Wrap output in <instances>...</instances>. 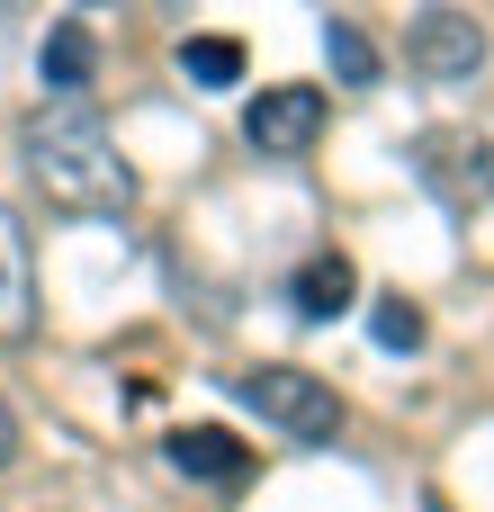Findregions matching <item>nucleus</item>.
Returning <instances> with one entry per match:
<instances>
[{
    "instance_id": "nucleus-1",
    "label": "nucleus",
    "mask_w": 494,
    "mask_h": 512,
    "mask_svg": "<svg viewBox=\"0 0 494 512\" xmlns=\"http://www.w3.org/2000/svg\"><path fill=\"white\" fill-rule=\"evenodd\" d=\"M18 153L36 171V189L72 216H126L135 207V162L117 153V135L99 126L90 99H54L18 126Z\"/></svg>"
},
{
    "instance_id": "nucleus-2",
    "label": "nucleus",
    "mask_w": 494,
    "mask_h": 512,
    "mask_svg": "<svg viewBox=\"0 0 494 512\" xmlns=\"http://www.w3.org/2000/svg\"><path fill=\"white\" fill-rule=\"evenodd\" d=\"M234 396L279 432V441H333L342 432V396L315 378V369H288V360H270V369H234Z\"/></svg>"
},
{
    "instance_id": "nucleus-3",
    "label": "nucleus",
    "mask_w": 494,
    "mask_h": 512,
    "mask_svg": "<svg viewBox=\"0 0 494 512\" xmlns=\"http://www.w3.org/2000/svg\"><path fill=\"white\" fill-rule=\"evenodd\" d=\"M414 180L450 207V216H477V207H494V144L486 135H423L414 144Z\"/></svg>"
},
{
    "instance_id": "nucleus-4",
    "label": "nucleus",
    "mask_w": 494,
    "mask_h": 512,
    "mask_svg": "<svg viewBox=\"0 0 494 512\" xmlns=\"http://www.w3.org/2000/svg\"><path fill=\"white\" fill-rule=\"evenodd\" d=\"M324 117H333V99H324L315 81H270V90L243 108V144L270 153V162H297V153H315Z\"/></svg>"
},
{
    "instance_id": "nucleus-5",
    "label": "nucleus",
    "mask_w": 494,
    "mask_h": 512,
    "mask_svg": "<svg viewBox=\"0 0 494 512\" xmlns=\"http://www.w3.org/2000/svg\"><path fill=\"white\" fill-rule=\"evenodd\" d=\"M405 63H414L423 81H477V72H486V27H477V9H423V18L405 27Z\"/></svg>"
},
{
    "instance_id": "nucleus-6",
    "label": "nucleus",
    "mask_w": 494,
    "mask_h": 512,
    "mask_svg": "<svg viewBox=\"0 0 494 512\" xmlns=\"http://www.w3.org/2000/svg\"><path fill=\"white\" fill-rule=\"evenodd\" d=\"M36 333V252H27V225L0 207V351H18Z\"/></svg>"
},
{
    "instance_id": "nucleus-7",
    "label": "nucleus",
    "mask_w": 494,
    "mask_h": 512,
    "mask_svg": "<svg viewBox=\"0 0 494 512\" xmlns=\"http://www.w3.org/2000/svg\"><path fill=\"white\" fill-rule=\"evenodd\" d=\"M162 459H171L180 477H198V486H243V477H252V450H243L234 432H216V423H180V432L162 441Z\"/></svg>"
},
{
    "instance_id": "nucleus-8",
    "label": "nucleus",
    "mask_w": 494,
    "mask_h": 512,
    "mask_svg": "<svg viewBox=\"0 0 494 512\" xmlns=\"http://www.w3.org/2000/svg\"><path fill=\"white\" fill-rule=\"evenodd\" d=\"M36 72H45V99H90V81H99V36H90L81 18H54Z\"/></svg>"
},
{
    "instance_id": "nucleus-9",
    "label": "nucleus",
    "mask_w": 494,
    "mask_h": 512,
    "mask_svg": "<svg viewBox=\"0 0 494 512\" xmlns=\"http://www.w3.org/2000/svg\"><path fill=\"white\" fill-rule=\"evenodd\" d=\"M288 297H297V315H306V324H333V315H351V306H360V270H351L342 252H315V261L297 270V288H288Z\"/></svg>"
},
{
    "instance_id": "nucleus-10",
    "label": "nucleus",
    "mask_w": 494,
    "mask_h": 512,
    "mask_svg": "<svg viewBox=\"0 0 494 512\" xmlns=\"http://www.w3.org/2000/svg\"><path fill=\"white\" fill-rule=\"evenodd\" d=\"M180 81L189 90H234L243 81V45L234 36H180Z\"/></svg>"
},
{
    "instance_id": "nucleus-11",
    "label": "nucleus",
    "mask_w": 494,
    "mask_h": 512,
    "mask_svg": "<svg viewBox=\"0 0 494 512\" xmlns=\"http://www.w3.org/2000/svg\"><path fill=\"white\" fill-rule=\"evenodd\" d=\"M324 63H333L351 90H369V81H378V45H369L351 18H333V27H324Z\"/></svg>"
},
{
    "instance_id": "nucleus-12",
    "label": "nucleus",
    "mask_w": 494,
    "mask_h": 512,
    "mask_svg": "<svg viewBox=\"0 0 494 512\" xmlns=\"http://www.w3.org/2000/svg\"><path fill=\"white\" fill-rule=\"evenodd\" d=\"M369 333H378V351H423V306L414 297H378L369 306Z\"/></svg>"
},
{
    "instance_id": "nucleus-13",
    "label": "nucleus",
    "mask_w": 494,
    "mask_h": 512,
    "mask_svg": "<svg viewBox=\"0 0 494 512\" xmlns=\"http://www.w3.org/2000/svg\"><path fill=\"white\" fill-rule=\"evenodd\" d=\"M9 459H18V414L0 405V468H9Z\"/></svg>"
},
{
    "instance_id": "nucleus-14",
    "label": "nucleus",
    "mask_w": 494,
    "mask_h": 512,
    "mask_svg": "<svg viewBox=\"0 0 494 512\" xmlns=\"http://www.w3.org/2000/svg\"><path fill=\"white\" fill-rule=\"evenodd\" d=\"M81 9H90V0H81Z\"/></svg>"
}]
</instances>
